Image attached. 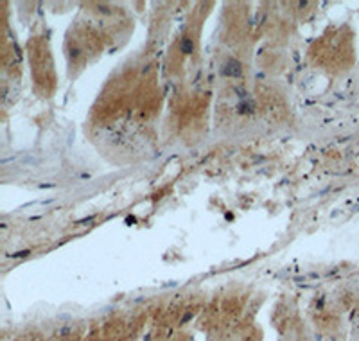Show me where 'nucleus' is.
<instances>
[{
    "mask_svg": "<svg viewBox=\"0 0 359 341\" xmlns=\"http://www.w3.org/2000/svg\"><path fill=\"white\" fill-rule=\"evenodd\" d=\"M221 72H223V76H226V77H241L243 76L241 61H237V60H233V58H230V60H226L223 63V69H221Z\"/></svg>",
    "mask_w": 359,
    "mask_h": 341,
    "instance_id": "obj_1",
    "label": "nucleus"
},
{
    "mask_svg": "<svg viewBox=\"0 0 359 341\" xmlns=\"http://www.w3.org/2000/svg\"><path fill=\"white\" fill-rule=\"evenodd\" d=\"M180 51H182L184 54L194 53V41H192L191 36L182 38V41H180Z\"/></svg>",
    "mask_w": 359,
    "mask_h": 341,
    "instance_id": "obj_2",
    "label": "nucleus"
}]
</instances>
